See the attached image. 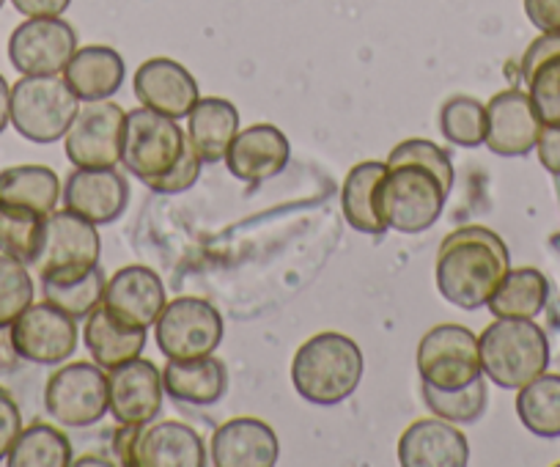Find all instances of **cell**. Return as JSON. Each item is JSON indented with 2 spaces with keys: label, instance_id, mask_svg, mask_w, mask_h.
I'll use <instances>...</instances> for the list:
<instances>
[{
  "label": "cell",
  "instance_id": "1",
  "mask_svg": "<svg viewBox=\"0 0 560 467\" xmlns=\"http://www.w3.org/2000/svg\"><path fill=\"white\" fill-rule=\"evenodd\" d=\"M509 270L511 256L500 234L483 225H465L451 231L440 245L434 281L451 305L478 311L498 292Z\"/></svg>",
  "mask_w": 560,
  "mask_h": 467
},
{
  "label": "cell",
  "instance_id": "2",
  "mask_svg": "<svg viewBox=\"0 0 560 467\" xmlns=\"http://www.w3.org/2000/svg\"><path fill=\"white\" fill-rule=\"evenodd\" d=\"M363 380V352L343 332H319L292 361L294 390L316 407L347 401Z\"/></svg>",
  "mask_w": 560,
  "mask_h": 467
},
{
  "label": "cell",
  "instance_id": "3",
  "mask_svg": "<svg viewBox=\"0 0 560 467\" xmlns=\"http://www.w3.org/2000/svg\"><path fill=\"white\" fill-rule=\"evenodd\" d=\"M481 369L494 385L520 390L549 366V338L533 319H498L478 336Z\"/></svg>",
  "mask_w": 560,
  "mask_h": 467
},
{
  "label": "cell",
  "instance_id": "4",
  "mask_svg": "<svg viewBox=\"0 0 560 467\" xmlns=\"http://www.w3.org/2000/svg\"><path fill=\"white\" fill-rule=\"evenodd\" d=\"M78 110V94L58 74H23L12 89V127L31 143L61 141Z\"/></svg>",
  "mask_w": 560,
  "mask_h": 467
},
{
  "label": "cell",
  "instance_id": "5",
  "mask_svg": "<svg viewBox=\"0 0 560 467\" xmlns=\"http://www.w3.org/2000/svg\"><path fill=\"white\" fill-rule=\"evenodd\" d=\"M448 190L432 171L420 165H387L376 203L387 229L398 234H423L440 220Z\"/></svg>",
  "mask_w": 560,
  "mask_h": 467
},
{
  "label": "cell",
  "instance_id": "6",
  "mask_svg": "<svg viewBox=\"0 0 560 467\" xmlns=\"http://www.w3.org/2000/svg\"><path fill=\"white\" fill-rule=\"evenodd\" d=\"M102 240L94 223H89L80 214L61 209H52L45 218L42 231V248L34 267L39 270L42 281H74L83 278L100 265Z\"/></svg>",
  "mask_w": 560,
  "mask_h": 467
},
{
  "label": "cell",
  "instance_id": "7",
  "mask_svg": "<svg viewBox=\"0 0 560 467\" xmlns=\"http://www.w3.org/2000/svg\"><path fill=\"white\" fill-rule=\"evenodd\" d=\"M113 454L124 467H203L209 462L201 434L179 421L116 429Z\"/></svg>",
  "mask_w": 560,
  "mask_h": 467
},
{
  "label": "cell",
  "instance_id": "8",
  "mask_svg": "<svg viewBox=\"0 0 560 467\" xmlns=\"http://www.w3.org/2000/svg\"><path fill=\"white\" fill-rule=\"evenodd\" d=\"M187 149V136L176 119L149 107H135L124 119L121 165L140 182L168 174Z\"/></svg>",
  "mask_w": 560,
  "mask_h": 467
},
{
  "label": "cell",
  "instance_id": "9",
  "mask_svg": "<svg viewBox=\"0 0 560 467\" xmlns=\"http://www.w3.org/2000/svg\"><path fill=\"white\" fill-rule=\"evenodd\" d=\"M154 341L168 361L214 355L223 341V316L203 297H176L154 322Z\"/></svg>",
  "mask_w": 560,
  "mask_h": 467
},
{
  "label": "cell",
  "instance_id": "10",
  "mask_svg": "<svg viewBox=\"0 0 560 467\" xmlns=\"http://www.w3.org/2000/svg\"><path fill=\"white\" fill-rule=\"evenodd\" d=\"M418 374L440 390H459L483 377L478 336L462 325H438L418 343Z\"/></svg>",
  "mask_w": 560,
  "mask_h": 467
},
{
  "label": "cell",
  "instance_id": "11",
  "mask_svg": "<svg viewBox=\"0 0 560 467\" xmlns=\"http://www.w3.org/2000/svg\"><path fill=\"white\" fill-rule=\"evenodd\" d=\"M45 410L61 427H94L107 412V374L96 363H69L45 385Z\"/></svg>",
  "mask_w": 560,
  "mask_h": 467
},
{
  "label": "cell",
  "instance_id": "12",
  "mask_svg": "<svg viewBox=\"0 0 560 467\" xmlns=\"http://www.w3.org/2000/svg\"><path fill=\"white\" fill-rule=\"evenodd\" d=\"M124 119L116 102H83L63 136V152L74 168H116L121 163Z\"/></svg>",
  "mask_w": 560,
  "mask_h": 467
},
{
  "label": "cell",
  "instance_id": "13",
  "mask_svg": "<svg viewBox=\"0 0 560 467\" xmlns=\"http://www.w3.org/2000/svg\"><path fill=\"white\" fill-rule=\"evenodd\" d=\"M78 319L52 303H31L12 325L20 361L36 366H61L78 349Z\"/></svg>",
  "mask_w": 560,
  "mask_h": 467
},
{
  "label": "cell",
  "instance_id": "14",
  "mask_svg": "<svg viewBox=\"0 0 560 467\" xmlns=\"http://www.w3.org/2000/svg\"><path fill=\"white\" fill-rule=\"evenodd\" d=\"M78 52V34L61 17H28L9 39V61L20 74H61Z\"/></svg>",
  "mask_w": 560,
  "mask_h": 467
},
{
  "label": "cell",
  "instance_id": "15",
  "mask_svg": "<svg viewBox=\"0 0 560 467\" xmlns=\"http://www.w3.org/2000/svg\"><path fill=\"white\" fill-rule=\"evenodd\" d=\"M163 372L152 361L135 358L107 372V412L118 427H143L163 410Z\"/></svg>",
  "mask_w": 560,
  "mask_h": 467
},
{
  "label": "cell",
  "instance_id": "16",
  "mask_svg": "<svg viewBox=\"0 0 560 467\" xmlns=\"http://www.w3.org/2000/svg\"><path fill=\"white\" fill-rule=\"evenodd\" d=\"M544 125L530 96L522 89H505L487 105L483 147L498 157H525L536 149Z\"/></svg>",
  "mask_w": 560,
  "mask_h": 467
},
{
  "label": "cell",
  "instance_id": "17",
  "mask_svg": "<svg viewBox=\"0 0 560 467\" xmlns=\"http://www.w3.org/2000/svg\"><path fill=\"white\" fill-rule=\"evenodd\" d=\"M63 209L94 225L116 223L129 207V185L116 168H78L61 190Z\"/></svg>",
  "mask_w": 560,
  "mask_h": 467
},
{
  "label": "cell",
  "instance_id": "18",
  "mask_svg": "<svg viewBox=\"0 0 560 467\" xmlns=\"http://www.w3.org/2000/svg\"><path fill=\"white\" fill-rule=\"evenodd\" d=\"M132 89L140 105L176 121L187 119L196 102L201 100L196 78L174 58H149L140 63Z\"/></svg>",
  "mask_w": 560,
  "mask_h": 467
},
{
  "label": "cell",
  "instance_id": "19",
  "mask_svg": "<svg viewBox=\"0 0 560 467\" xmlns=\"http://www.w3.org/2000/svg\"><path fill=\"white\" fill-rule=\"evenodd\" d=\"M165 303L168 300H165V287L160 276L140 265L124 267L116 276L107 278L105 297H102V305L118 322L129 327H143V330L158 322Z\"/></svg>",
  "mask_w": 560,
  "mask_h": 467
},
{
  "label": "cell",
  "instance_id": "20",
  "mask_svg": "<svg viewBox=\"0 0 560 467\" xmlns=\"http://www.w3.org/2000/svg\"><path fill=\"white\" fill-rule=\"evenodd\" d=\"M289 157H292V147L278 127L253 125L236 132L229 154H225V165L234 179L245 182V185H258L287 168Z\"/></svg>",
  "mask_w": 560,
  "mask_h": 467
},
{
  "label": "cell",
  "instance_id": "21",
  "mask_svg": "<svg viewBox=\"0 0 560 467\" xmlns=\"http://www.w3.org/2000/svg\"><path fill=\"white\" fill-rule=\"evenodd\" d=\"M398 462L404 467H465L470 462V443L443 418H420L398 440Z\"/></svg>",
  "mask_w": 560,
  "mask_h": 467
},
{
  "label": "cell",
  "instance_id": "22",
  "mask_svg": "<svg viewBox=\"0 0 560 467\" xmlns=\"http://www.w3.org/2000/svg\"><path fill=\"white\" fill-rule=\"evenodd\" d=\"M278 434L258 418H234L223 423L209 445V459L218 467H272L278 465Z\"/></svg>",
  "mask_w": 560,
  "mask_h": 467
},
{
  "label": "cell",
  "instance_id": "23",
  "mask_svg": "<svg viewBox=\"0 0 560 467\" xmlns=\"http://www.w3.org/2000/svg\"><path fill=\"white\" fill-rule=\"evenodd\" d=\"M236 132H240V110L223 96L198 100L187 116V141L207 165L223 163Z\"/></svg>",
  "mask_w": 560,
  "mask_h": 467
},
{
  "label": "cell",
  "instance_id": "24",
  "mask_svg": "<svg viewBox=\"0 0 560 467\" xmlns=\"http://www.w3.org/2000/svg\"><path fill=\"white\" fill-rule=\"evenodd\" d=\"M83 343L91 352V358H94L96 366L110 372V369L143 355L147 330H143V327L124 325V322H118L105 305H96V308L85 316Z\"/></svg>",
  "mask_w": 560,
  "mask_h": 467
},
{
  "label": "cell",
  "instance_id": "25",
  "mask_svg": "<svg viewBox=\"0 0 560 467\" xmlns=\"http://www.w3.org/2000/svg\"><path fill=\"white\" fill-rule=\"evenodd\" d=\"M163 388L174 401L190 407H212L229 390V369L214 355L196 361H168L163 369Z\"/></svg>",
  "mask_w": 560,
  "mask_h": 467
},
{
  "label": "cell",
  "instance_id": "26",
  "mask_svg": "<svg viewBox=\"0 0 560 467\" xmlns=\"http://www.w3.org/2000/svg\"><path fill=\"white\" fill-rule=\"evenodd\" d=\"M124 78H127L124 58L105 45L83 47V50L74 52L72 61L63 69L67 85L83 102L110 100L113 94L121 91Z\"/></svg>",
  "mask_w": 560,
  "mask_h": 467
},
{
  "label": "cell",
  "instance_id": "27",
  "mask_svg": "<svg viewBox=\"0 0 560 467\" xmlns=\"http://www.w3.org/2000/svg\"><path fill=\"white\" fill-rule=\"evenodd\" d=\"M387 174V163H376V160H365L358 163L347 174L341 187V207L343 218L360 234H371L380 237L385 234L387 223L380 214V203H376V192H380L382 176Z\"/></svg>",
  "mask_w": 560,
  "mask_h": 467
},
{
  "label": "cell",
  "instance_id": "28",
  "mask_svg": "<svg viewBox=\"0 0 560 467\" xmlns=\"http://www.w3.org/2000/svg\"><path fill=\"white\" fill-rule=\"evenodd\" d=\"M61 198L58 174L47 165H14L0 171V203L31 209V212L50 214Z\"/></svg>",
  "mask_w": 560,
  "mask_h": 467
},
{
  "label": "cell",
  "instance_id": "29",
  "mask_svg": "<svg viewBox=\"0 0 560 467\" xmlns=\"http://www.w3.org/2000/svg\"><path fill=\"white\" fill-rule=\"evenodd\" d=\"M549 297V283L536 267H520L505 272L498 292L489 297L487 308L494 319H536Z\"/></svg>",
  "mask_w": 560,
  "mask_h": 467
},
{
  "label": "cell",
  "instance_id": "30",
  "mask_svg": "<svg viewBox=\"0 0 560 467\" xmlns=\"http://www.w3.org/2000/svg\"><path fill=\"white\" fill-rule=\"evenodd\" d=\"M516 416L536 437H560V374L536 377L516 394Z\"/></svg>",
  "mask_w": 560,
  "mask_h": 467
},
{
  "label": "cell",
  "instance_id": "31",
  "mask_svg": "<svg viewBox=\"0 0 560 467\" xmlns=\"http://www.w3.org/2000/svg\"><path fill=\"white\" fill-rule=\"evenodd\" d=\"M7 462L9 467H67L72 465V443L50 423H34L20 432Z\"/></svg>",
  "mask_w": 560,
  "mask_h": 467
},
{
  "label": "cell",
  "instance_id": "32",
  "mask_svg": "<svg viewBox=\"0 0 560 467\" xmlns=\"http://www.w3.org/2000/svg\"><path fill=\"white\" fill-rule=\"evenodd\" d=\"M42 231H45V214L0 203V254L34 267L42 248Z\"/></svg>",
  "mask_w": 560,
  "mask_h": 467
},
{
  "label": "cell",
  "instance_id": "33",
  "mask_svg": "<svg viewBox=\"0 0 560 467\" xmlns=\"http://www.w3.org/2000/svg\"><path fill=\"white\" fill-rule=\"evenodd\" d=\"M420 396H423V401H427V407L434 416L451 423H476L483 416L489 401V390L483 377H478L476 383L465 385L459 390H440L434 385L423 383Z\"/></svg>",
  "mask_w": 560,
  "mask_h": 467
},
{
  "label": "cell",
  "instance_id": "34",
  "mask_svg": "<svg viewBox=\"0 0 560 467\" xmlns=\"http://www.w3.org/2000/svg\"><path fill=\"white\" fill-rule=\"evenodd\" d=\"M440 130L445 141L462 149L483 147L487 138V105L472 96H451L440 110Z\"/></svg>",
  "mask_w": 560,
  "mask_h": 467
},
{
  "label": "cell",
  "instance_id": "35",
  "mask_svg": "<svg viewBox=\"0 0 560 467\" xmlns=\"http://www.w3.org/2000/svg\"><path fill=\"white\" fill-rule=\"evenodd\" d=\"M105 270L100 265L83 278H74V281H42V294H45L47 303H52L56 308L67 311L74 319H85L96 305H102L105 297Z\"/></svg>",
  "mask_w": 560,
  "mask_h": 467
},
{
  "label": "cell",
  "instance_id": "36",
  "mask_svg": "<svg viewBox=\"0 0 560 467\" xmlns=\"http://www.w3.org/2000/svg\"><path fill=\"white\" fill-rule=\"evenodd\" d=\"M31 303H34V278L28 265L0 254V327H12Z\"/></svg>",
  "mask_w": 560,
  "mask_h": 467
},
{
  "label": "cell",
  "instance_id": "37",
  "mask_svg": "<svg viewBox=\"0 0 560 467\" xmlns=\"http://www.w3.org/2000/svg\"><path fill=\"white\" fill-rule=\"evenodd\" d=\"M525 85L541 125L560 127V52L538 63Z\"/></svg>",
  "mask_w": 560,
  "mask_h": 467
},
{
  "label": "cell",
  "instance_id": "38",
  "mask_svg": "<svg viewBox=\"0 0 560 467\" xmlns=\"http://www.w3.org/2000/svg\"><path fill=\"white\" fill-rule=\"evenodd\" d=\"M387 165H420V168L432 171L440 182H443L445 190L451 192L454 187V163H451V154L445 149H440L438 143L423 141V138H412V141H401L387 157Z\"/></svg>",
  "mask_w": 560,
  "mask_h": 467
},
{
  "label": "cell",
  "instance_id": "39",
  "mask_svg": "<svg viewBox=\"0 0 560 467\" xmlns=\"http://www.w3.org/2000/svg\"><path fill=\"white\" fill-rule=\"evenodd\" d=\"M201 165H203L201 157L196 154L192 143L187 141V149H185V154H182L179 163H176L168 174L158 176V179L143 182V185L154 192H163V196H179V192L190 190V187L196 185L198 176H201Z\"/></svg>",
  "mask_w": 560,
  "mask_h": 467
},
{
  "label": "cell",
  "instance_id": "40",
  "mask_svg": "<svg viewBox=\"0 0 560 467\" xmlns=\"http://www.w3.org/2000/svg\"><path fill=\"white\" fill-rule=\"evenodd\" d=\"M20 432H23V416H20L18 401L0 388V462L12 454Z\"/></svg>",
  "mask_w": 560,
  "mask_h": 467
},
{
  "label": "cell",
  "instance_id": "41",
  "mask_svg": "<svg viewBox=\"0 0 560 467\" xmlns=\"http://www.w3.org/2000/svg\"><path fill=\"white\" fill-rule=\"evenodd\" d=\"M558 52H560V31H541V36H536V39L530 42V47H527L525 56H522L520 61L522 83L530 78V72L538 67V63L558 56Z\"/></svg>",
  "mask_w": 560,
  "mask_h": 467
},
{
  "label": "cell",
  "instance_id": "42",
  "mask_svg": "<svg viewBox=\"0 0 560 467\" xmlns=\"http://www.w3.org/2000/svg\"><path fill=\"white\" fill-rule=\"evenodd\" d=\"M522 7L538 31H560V0H522Z\"/></svg>",
  "mask_w": 560,
  "mask_h": 467
},
{
  "label": "cell",
  "instance_id": "43",
  "mask_svg": "<svg viewBox=\"0 0 560 467\" xmlns=\"http://www.w3.org/2000/svg\"><path fill=\"white\" fill-rule=\"evenodd\" d=\"M538 163L552 176H560V127H544L536 143Z\"/></svg>",
  "mask_w": 560,
  "mask_h": 467
},
{
  "label": "cell",
  "instance_id": "44",
  "mask_svg": "<svg viewBox=\"0 0 560 467\" xmlns=\"http://www.w3.org/2000/svg\"><path fill=\"white\" fill-rule=\"evenodd\" d=\"M72 0H12V7L25 17H61Z\"/></svg>",
  "mask_w": 560,
  "mask_h": 467
},
{
  "label": "cell",
  "instance_id": "45",
  "mask_svg": "<svg viewBox=\"0 0 560 467\" xmlns=\"http://www.w3.org/2000/svg\"><path fill=\"white\" fill-rule=\"evenodd\" d=\"M20 366V355L12 341V327H0V372H14Z\"/></svg>",
  "mask_w": 560,
  "mask_h": 467
},
{
  "label": "cell",
  "instance_id": "46",
  "mask_svg": "<svg viewBox=\"0 0 560 467\" xmlns=\"http://www.w3.org/2000/svg\"><path fill=\"white\" fill-rule=\"evenodd\" d=\"M12 125V89H9L7 78L0 74V132Z\"/></svg>",
  "mask_w": 560,
  "mask_h": 467
},
{
  "label": "cell",
  "instance_id": "47",
  "mask_svg": "<svg viewBox=\"0 0 560 467\" xmlns=\"http://www.w3.org/2000/svg\"><path fill=\"white\" fill-rule=\"evenodd\" d=\"M72 465H110V459H105V456H83V459H72Z\"/></svg>",
  "mask_w": 560,
  "mask_h": 467
},
{
  "label": "cell",
  "instance_id": "48",
  "mask_svg": "<svg viewBox=\"0 0 560 467\" xmlns=\"http://www.w3.org/2000/svg\"><path fill=\"white\" fill-rule=\"evenodd\" d=\"M3 3H7V0H0V9H3Z\"/></svg>",
  "mask_w": 560,
  "mask_h": 467
}]
</instances>
